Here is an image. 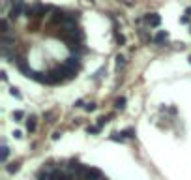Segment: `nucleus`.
Listing matches in <instances>:
<instances>
[{
    "label": "nucleus",
    "mask_w": 191,
    "mask_h": 180,
    "mask_svg": "<svg viewBox=\"0 0 191 180\" xmlns=\"http://www.w3.org/2000/svg\"><path fill=\"white\" fill-rule=\"evenodd\" d=\"M99 131V126H92V128H88V133H98Z\"/></svg>",
    "instance_id": "15"
},
{
    "label": "nucleus",
    "mask_w": 191,
    "mask_h": 180,
    "mask_svg": "<svg viewBox=\"0 0 191 180\" xmlns=\"http://www.w3.org/2000/svg\"><path fill=\"white\" fill-rule=\"evenodd\" d=\"M120 135H124V137H133V130H126V131H122Z\"/></svg>",
    "instance_id": "14"
},
{
    "label": "nucleus",
    "mask_w": 191,
    "mask_h": 180,
    "mask_svg": "<svg viewBox=\"0 0 191 180\" xmlns=\"http://www.w3.org/2000/svg\"><path fill=\"white\" fill-rule=\"evenodd\" d=\"M64 64H66L68 68H71V69H77V71H79V69H81V66H83L81 56H73V54H71V56H68Z\"/></svg>",
    "instance_id": "2"
},
{
    "label": "nucleus",
    "mask_w": 191,
    "mask_h": 180,
    "mask_svg": "<svg viewBox=\"0 0 191 180\" xmlns=\"http://www.w3.org/2000/svg\"><path fill=\"white\" fill-rule=\"evenodd\" d=\"M49 9H51L49 6H43V4H39V2H38V4L34 6V17H43Z\"/></svg>",
    "instance_id": "5"
},
{
    "label": "nucleus",
    "mask_w": 191,
    "mask_h": 180,
    "mask_svg": "<svg viewBox=\"0 0 191 180\" xmlns=\"http://www.w3.org/2000/svg\"><path fill=\"white\" fill-rule=\"evenodd\" d=\"M96 109V105L94 103H88V105H84V111H94Z\"/></svg>",
    "instance_id": "16"
},
{
    "label": "nucleus",
    "mask_w": 191,
    "mask_h": 180,
    "mask_svg": "<svg viewBox=\"0 0 191 180\" xmlns=\"http://www.w3.org/2000/svg\"><path fill=\"white\" fill-rule=\"evenodd\" d=\"M26 130L32 133V131H36V116H28L26 118Z\"/></svg>",
    "instance_id": "8"
},
{
    "label": "nucleus",
    "mask_w": 191,
    "mask_h": 180,
    "mask_svg": "<svg viewBox=\"0 0 191 180\" xmlns=\"http://www.w3.org/2000/svg\"><path fill=\"white\" fill-rule=\"evenodd\" d=\"M9 92H11V96H15V98H17V100H21V98H23V96H21V92H19V90H17V88H11V90H9Z\"/></svg>",
    "instance_id": "13"
},
{
    "label": "nucleus",
    "mask_w": 191,
    "mask_h": 180,
    "mask_svg": "<svg viewBox=\"0 0 191 180\" xmlns=\"http://www.w3.org/2000/svg\"><path fill=\"white\" fill-rule=\"evenodd\" d=\"M8 154H9V150H8V147L4 145V147H2V162H6V160H8Z\"/></svg>",
    "instance_id": "10"
},
{
    "label": "nucleus",
    "mask_w": 191,
    "mask_h": 180,
    "mask_svg": "<svg viewBox=\"0 0 191 180\" xmlns=\"http://www.w3.org/2000/svg\"><path fill=\"white\" fill-rule=\"evenodd\" d=\"M144 21L152 26V28H156V26H159V23H161V17L158 15V13H146L144 15Z\"/></svg>",
    "instance_id": "3"
},
{
    "label": "nucleus",
    "mask_w": 191,
    "mask_h": 180,
    "mask_svg": "<svg viewBox=\"0 0 191 180\" xmlns=\"http://www.w3.org/2000/svg\"><path fill=\"white\" fill-rule=\"evenodd\" d=\"M167 39H169V34H167L165 30L158 32V34H156V38H154V41H156V43H163V41H167Z\"/></svg>",
    "instance_id": "7"
},
{
    "label": "nucleus",
    "mask_w": 191,
    "mask_h": 180,
    "mask_svg": "<svg viewBox=\"0 0 191 180\" xmlns=\"http://www.w3.org/2000/svg\"><path fill=\"white\" fill-rule=\"evenodd\" d=\"M58 69H60V73L64 75V79H73V77L77 75V69H71V68H68L66 64L58 66Z\"/></svg>",
    "instance_id": "4"
},
{
    "label": "nucleus",
    "mask_w": 191,
    "mask_h": 180,
    "mask_svg": "<svg viewBox=\"0 0 191 180\" xmlns=\"http://www.w3.org/2000/svg\"><path fill=\"white\" fill-rule=\"evenodd\" d=\"M51 21H53V23H64V21H66V13H62V11H54L53 17H51Z\"/></svg>",
    "instance_id": "6"
},
{
    "label": "nucleus",
    "mask_w": 191,
    "mask_h": 180,
    "mask_svg": "<svg viewBox=\"0 0 191 180\" xmlns=\"http://www.w3.org/2000/svg\"><path fill=\"white\" fill-rule=\"evenodd\" d=\"M126 107V98H118L116 100V109H124Z\"/></svg>",
    "instance_id": "9"
},
{
    "label": "nucleus",
    "mask_w": 191,
    "mask_h": 180,
    "mask_svg": "<svg viewBox=\"0 0 191 180\" xmlns=\"http://www.w3.org/2000/svg\"><path fill=\"white\" fill-rule=\"evenodd\" d=\"M24 9H26V6H24L23 0H13V2H11V11H9L11 19H19Z\"/></svg>",
    "instance_id": "1"
},
{
    "label": "nucleus",
    "mask_w": 191,
    "mask_h": 180,
    "mask_svg": "<svg viewBox=\"0 0 191 180\" xmlns=\"http://www.w3.org/2000/svg\"><path fill=\"white\" fill-rule=\"evenodd\" d=\"M124 60H126L124 56H116V68H118V69H120V68L124 66Z\"/></svg>",
    "instance_id": "11"
},
{
    "label": "nucleus",
    "mask_w": 191,
    "mask_h": 180,
    "mask_svg": "<svg viewBox=\"0 0 191 180\" xmlns=\"http://www.w3.org/2000/svg\"><path fill=\"white\" fill-rule=\"evenodd\" d=\"M23 116H24V113H23V111H15V113H13V118H15L17 122H19V120L23 118Z\"/></svg>",
    "instance_id": "12"
}]
</instances>
